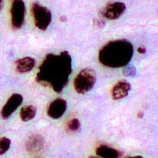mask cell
Segmentation results:
<instances>
[{"instance_id":"6da1fadb","label":"cell","mask_w":158,"mask_h":158,"mask_svg":"<svg viewBox=\"0 0 158 158\" xmlns=\"http://www.w3.org/2000/svg\"><path fill=\"white\" fill-rule=\"evenodd\" d=\"M72 71V60L67 51L59 54H48L39 66L35 81L60 93L67 85Z\"/></svg>"},{"instance_id":"7a4b0ae2","label":"cell","mask_w":158,"mask_h":158,"mask_svg":"<svg viewBox=\"0 0 158 158\" xmlns=\"http://www.w3.org/2000/svg\"><path fill=\"white\" fill-rule=\"evenodd\" d=\"M134 46L126 39H118L108 43L99 52V61L105 67H125L132 58Z\"/></svg>"},{"instance_id":"3957f363","label":"cell","mask_w":158,"mask_h":158,"mask_svg":"<svg viewBox=\"0 0 158 158\" xmlns=\"http://www.w3.org/2000/svg\"><path fill=\"white\" fill-rule=\"evenodd\" d=\"M96 82V73L91 69H85L76 76L73 85L77 93L84 94L90 91Z\"/></svg>"},{"instance_id":"277c9868","label":"cell","mask_w":158,"mask_h":158,"mask_svg":"<svg viewBox=\"0 0 158 158\" xmlns=\"http://www.w3.org/2000/svg\"><path fill=\"white\" fill-rule=\"evenodd\" d=\"M34 23L41 31H46L51 23L52 15L50 10L37 3H34L32 7Z\"/></svg>"},{"instance_id":"5b68a950","label":"cell","mask_w":158,"mask_h":158,"mask_svg":"<svg viewBox=\"0 0 158 158\" xmlns=\"http://www.w3.org/2000/svg\"><path fill=\"white\" fill-rule=\"evenodd\" d=\"M25 6L23 0H14L11 7V24L15 29H20L24 22Z\"/></svg>"},{"instance_id":"8992f818","label":"cell","mask_w":158,"mask_h":158,"mask_svg":"<svg viewBox=\"0 0 158 158\" xmlns=\"http://www.w3.org/2000/svg\"><path fill=\"white\" fill-rule=\"evenodd\" d=\"M126 11V5L122 2L108 4L101 11V15L108 20H116L120 18Z\"/></svg>"},{"instance_id":"52a82bcc","label":"cell","mask_w":158,"mask_h":158,"mask_svg":"<svg viewBox=\"0 0 158 158\" xmlns=\"http://www.w3.org/2000/svg\"><path fill=\"white\" fill-rule=\"evenodd\" d=\"M67 108V102L64 99L58 98L51 102L48 108V115L53 119L61 118Z\"/></svg>"},{"instance_id":"ba28073f","label":"cell","mask_w":158,"mask_h":158,"mask_svg":"<svg viewBox=\"0 0 158 158\" xmlns=\"http://www.w3.org/2000/svg\"><path fill=\"white\" fill-rule=\"evenodd\" d=\"M23 97L19 94H13L7 101L2 110V116L3 119H7L22 104Z\"/></svg>"},{"instance_id":"9c48e42d","label":"cell","mask_w":158,"mask_h":158,"mask_svg":"<svg viewBox=\"0 0 158 158\" xmlns=\"http://www.w3.org/2000/svg\"><path fill=\"white\" fill-rule=\"evenodd\" d=\"M131 89V85L125 81H121L116 83L111 90V96L115 100L127 97Z\"/></svg>"},{"instance_id":"30bf717a","label":"cell","mask_w":158,"mask_h":158,"mask_svg":"<svg viewBox=\"0 0 158 158\" xmlns=\"http://www.w3.org/2000/svg\"><path fill=\"white\" fill-rule=\"evenodd\" d=\"M26 149L30 152H37L42 151L45 146L44 139L39 135H33L26 142Z\"/></svg>"},{"instance_id":"8fae6325","label":"cell","mask_w":158,"mask_h":158,"mask_svg":"<svg viewBox=\"0 0 158 158\" xmlns=\"http://www.w3.org/2000/svg\"><path fill=\"white\" fill-rule=\"evenodd\" d=\"M96 152L98 156L102 158H120L122 155L120 151L106 145H101L96 149Z\"/></svg>"},{"instance_id":"7c38bea8","label":"cell","mask_w":158,"mask_h":158,"mask_svg":"<svg viewBox=\"0 0 158 158\" xmlns=\"http://www.w3.org/2000/svg\"><path fill=\"white\" fill-rule=\"evenodd\" d=\"M35 64V60L31 57H25L17 60L15 63L16 70L19 73H24L31 71Z\"/></svg>"},{"instance_id":"4fadbf2b","label":"cell","mask_w":158,"mask_h":158,"mask_svg":"<svg viewBox=\"0 0 158 158\" xmlns=\"http://www.w3.org/2000/svg\"><path fill=\"white\" fill-rule=\"evenodd\" d=\"M36 108L32 105L26 106L20 110V116L22 121L28 122L32 120L36 114Z\"/></svg>"},{"instance_id":"5bb4252c","label":"cell","mask_w":158,"mask_h":158,"mask_svg":"<svg viewBox=\"0 0 158 158\" xmlns=\"http://www.w3.org/2000/svg\"><path fill=\"white\" fill-rule=\"evenodd\" d=\"M67 128L68 131L72 132L78 131L81 129V122L77 118H73L67 123Z\"/></svg>"},{"instance_id":"9a60e30c","label":"cell","mask_w":158,"mask_h":158,"mask_svg":"<svg viewBox=\"0 0 158 158\" xmlns=\"http://www.w3.org/2000/svg\"><path fill=\"white\" fill-rule=\"evenodd\" d=\"M10 139L5 137L0 138V155L4 154L10 149Z\"/></svg>"},{"instance_id":"2e32d148","label":"cell","mask_w":158,"mask_h":158,"mask_svg":"<svg viewBox=\"0 0 158 158\" xmlns=\"http://www.w3.org/2000/svg\"><path fill=\"white\" fill-rule=\"evenodd\" d=\"M123 73L127 77H133L136 74V69L134 66H130L123 70Z\"/></svg>"},{"instance_id":"e0dca14e","label":"cell","mask_w":158,"mask_h":158,"mask_svg":"<svg viewBox=\"0 0 158 158\" xmlns=\"http://www.w3.org/2000/svg\"><path fill=\"white\" fill-rule=\"evenodd\" d=\"M137 51H138V52H139V53H140V54H144V53H146V49L145 48V47H143V46H140V47H139V48H138Z\"/></svg>"},{"instance_id":"ac0fdd59","label":"cell","mask_w":158,"mask_h":158,"mask_svg":"<svg viewBox=\"0 0 158 158\" xmlns=\"http://www.w3.org/2000/svg\"><path fill=\"white\" fill-rule=\"evenodd\" d=\"M143 116H144V113H143L142 111H140V112H139L138 114H137V117H138L139 118H143Z\"/></svg>"},{"instance_id":"d6986e66","label":"cell","mask_w":158,"mask_h":158,"mask_svg":"<svg viewBox=\"0 0 158 158\" xmlns=\"http://www.w3.org/2000/svg\"><path fill=\"white\" fill-rule=\"evenodd\" d=\"M128 158H144L142 156H133V157H130Z\"/></svg>"},{"instance_id":"ffe728a7","label":"cell","mask_w":158,"mask_h":158,"mask_svg":"<svg viewBox=\"0 0 158 158\" xmlns=\"http://www.w3.org/2000/svg\"><path fill=\"white\" fill-rule=\"evenodd\" d=\"M89 158H99V157H94V156H91V157H90Z\"/></svg>"},{"instance_id":"44dd1931","label":"cell","mask_w":158,"mask_h":158,"mask_svg":"<svg viewBox=\"0 0 158 158\" xmlns=\"http://www.w3.org/2000/svg\"><path fill=\"white\" fill-rule=\"evenodd\" d=\"M2 0H0V8H1V5H2Z\"/></svg>"}]
</instances>
